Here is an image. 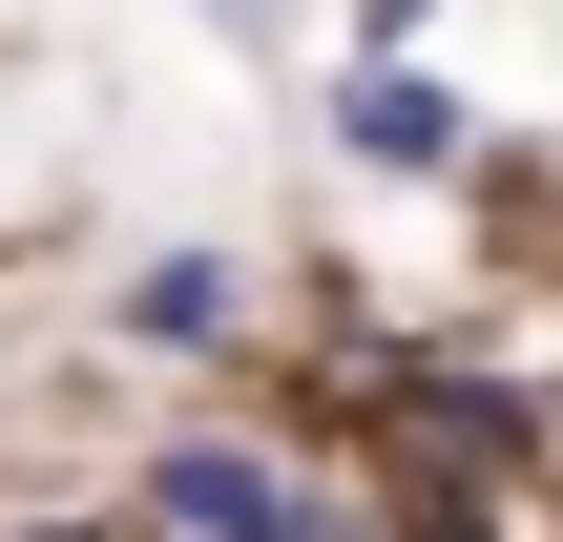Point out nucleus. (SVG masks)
<instances>
[{
	"label": "nucleus",
	"instance_id": "obj_1",
	"mask_svg": "<svg viewBox=\"0 0 563 542\" xmlns=\"http://www.w3.org/2000/svg\"><path fill=\"white\" fill-rule=\"evenodd\" d=\"M146 522L167 542H355V501L313 460H272V439H167L146 460Z\"/></svg>",
	"mask_w": 563,
	"mask_h": 542
},
{
	"label": "nucleus",
	"instance_id": "obj_2",
	"mask_svg": "<svg viewBox=\"0 0 563 542\" xmlns=\"http://www.w3.org/2000/svg\"><path fill=\"white\" fill-rule=\"evenodd\" d=\"M272 313V272L230 251V230H146L125 272H104V355H230Z\"/></svg>",
	"mask_w": 563,
	"mask_h": 542
},
{
	"label": "nucleus",
	"instance_id": "obj_3",
	"mask_svg": "<svg viewBox=\"0 0 563 542\" xmlns=\"http://www.w3.org/2000/svg\"><path fill=\"white\" fill-rule=\"evenodd\" d=\"M334 146H355L376 188H439V167H481V104H460L439 63H334Z\"/></svg>",
	"mask_w": 563,
	"mask_h": 542
},
{
	"label": "nucleus",
	"instance_id": "obj_4",
	"mask_svg": "<svg viewBox=\"0 0 563 542\" xmlns=\"http://www.w3.org/2000/svg\"><path fill=\"white\" fill-rule=\"evenodd\" d=\"M439 21L460 0H355V63H439Z\"/></svg>",
	"mask_w": 563,
	"mask_h": 542
},
{
	"label": "nucleus",
	"instance_id": "obj_5",
	"mask_svg": "<svg viewBox=\"0 0 563 542\" xmlns=\"http://www.w3.org/2000/svg\"><path fill=\"white\" fill-rule=\"evenodd\" d=\"M209 21H292V0H209Z\"/></svg>",
	"mask_w": 563,
	"mask_h": 542
}]
</instances>
